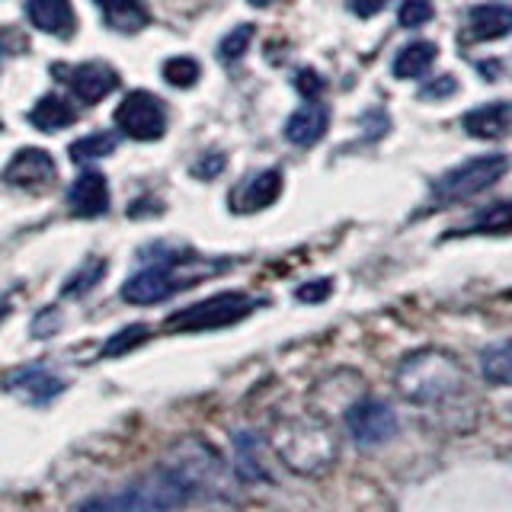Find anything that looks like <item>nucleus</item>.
<instances>
[{
  "instance_id": "nucleus-7",
  "label": "nucleus",
  "mask_w": 512,
  "mask_h": 512,
  "mask_svg": "<svg viewBox=\"0 0 512 512\" xmlns=\"http://www.w3.org/2000/svg\"><path fill=\"white\" fill-rule=\"evenodd\" d=\"M116 122L119 128L135 141H157L167 132V109L148 90H135L128 93L116 109Z\"/></svg>"
},
{
  "instance_id": "nucleus-20",
  "label": "nucleus",
  "mask_w": 512,
  "mask_h": 512,
  "mask_svg": "<svg viewBox=\"0 0 512 512\" xmlns=\"http://www.w3.org/2000/svg\"><path fill=\"white\" fill-rule=\"evenodd\" d=\"M439 58V48L436 42H426V39H416L410 45H404L394 58V77L400 80H413L432 68V61Z\"/></svg>"
},
{
  "instance_id": "nucleus-2",
  "label": "nucleus",
  "mask_w": 512,
  "mask_h": 512,
  "mask_svg": "<svg viewBox=\"0 0 512 512\" xmlns=\"http://www.w3.org/2000/svg\"><path fill=\"white\" fill-rule=\"evenodd\" d=\"M397 391L413 404H445L464 391V368L439 349L416 352L397 368Z\"/></svg>"
},
{
  "instance_id": "nucleus-5",
  "label": "nucleus",
  "mask_w": 512,
  "mask_h": 512,
  "mask_svg": "<svg viewBox=\"0 0 512 512\" xmlns=\"http://www.w3.org/2000/svg\"><path fill=\"white\" fill-rule=\"evenodd\" d=\"M256 308V301L240 295V292H221L215 298H205L192 308L176 311L167 317V330L170 333H199V330H218V327H231L237 320H244Z\"/></svg>"
},
{
  "instance_id": "nucleus-25",
  "label": "nucleus",
  "mask_w": 512,
  "mask_h": 512,
  "mask_svg": "<svg viewBox=\"0 0 512 512\" xmlns=\"http://www.w3.org/2000/svg\"><path fill=\"white\" fill-rule=\"evenodd\" d=\"M144 340H148V327L132 324V327H125V330H119L116 336H112V340L106 343V349H103V356H122V352L135 349Z\"/></svg>"
},
{
  "instance_id": "nucleus-32",
  "label": "nucleus",
  "mask_w": 512,
  "mask_h": 512,
  "mask_svg": "<svg viewBox=\"0 0 512 512\" xmlns=\"http://www.w3.org/2000/svg\"><path fill=\"white\" fill-rule=\"evenodd\" d=\"M388 0H349V10L359 16V20H368V16H375L384 10Z\"/></svg>"
},
{
  "instance_id": "nucleus-8",
  "label": "nucleus",
  "mask_w": 512,
  "mask_h": 512,
  "mask_svg": "<svg viewBox=\"0 0 512 512\" xmlns=\"http://www.w3.org/2000/svg\"><path fill=\"white\" fill-rule=\"evenodd\" d=\"M346 429H349L352 442L381 445L397 432V416L384 400L362 397V400H352L346 407Z\"/></svg>"
},
{
  "instance_id": "nucleus-17",
  "label": "nucleus",
  "mask_w": 512,
  "mask_h": 512,
  "mask_svg": "<svg viewBox=\"0 0 512 512\" xmlns=\"http://www.w3.org/2000/svg\"><path fill=\"white\" fill-rule=\"evenodd\" d=\"M512 125V106L509 103H487L477 106L464 116V132L471 138H500Z\"/></svg>"
},
{
  "instance_id": "nucleus-28",
  "label": "nucleus",
  "mask_w": 512,
  "mask_h": 512,
  "mask_svg": "<svg viewBox=\"0 0 512 512\" xmlns=\"http://www.w3.org/2000/svg\"><path fill=\"white\" fill-rule=\"evenodd\" d=\"M295 90L304 96V100H317V96L324 93V77H320L314 68H301L295 74Z\"/></svg>"
},
{
  "instance_id": "nucleus-12",
  "label": "nucleus",
  "mask_w": 512,
  "mask_h": 512,
  "mask_svg": "<svg viewBox=\"0 0 512 512\" xmlns=\"http://www.w3.org/2000/svg\"><path fill=\"white\" fill-rule=\"evenodd\" d=\"M68 205L80 218H96L109 208V183L100 170H84L68 189Z\"/></svg>"
},
{
  "instance_id": "nucleus-23",
  "label": "nucleus",
  "mask_w": 512,
  "mask_h": 512,
  "mask_svg": "<svg viewBox=\"0 0 512 512\" xmlns=\"http://www.w3.org/2000/svg\"><path fill=\"white\" fill-rule=\"evenodd\" d=\"M199 61L196 58H186V55H180V58H170L167 64H164V80L170 87H180V90H186V87H192L199 80Z\"/></svg>"
},
{
  "instance_id": "nucleus-10",
  "label": "nucleus",
  "mask_w": 512,
  "mask_h": 512,
  "mask_svg": "<svg viewBox=\"0 0 512 512\" xmlns=\"http://www.w3.org/2000/svg\"><path fill=\"white\" fill-rule=\"evenodd\" d=\"M282 192V170H260L253 173L250 180H244L240 186H234L231 192V212L237 215H253V212H263L272 202L279 199Z\"/></svg>"
},
{
  "instance_id": "nucleus-18",
  "label": "nucleus",
  "mask_w": 512,
  "mask_h": 512,
  "mask_svg": "<svg viewBox=\"0 0 512 512\" xmlns=\"http://www.w3.org/2000/svg\"><path fill=\"white\" fill-rule=\"evenodd\" d=\"M93 4L103 10L106 26L116 29V32H125V36L141 32L151 20L148 10L141 7V0H93Z\"/></svg>"
},
{
  "instance_id": "nucleus-9",
  "label": "nucleus",
  "mask_w": 512,
  "mask_h": 512,
  "mask_svg": "<svg viewBox=\"0 0 512 512\" xmlns=\"http://www.w3.org/2000/svg\"><path fill=\"white\" fill-rule=\"evenodd\" d=\"M52 77L71 87L84 106H96L119 87V74L109 64H52Z\"/></svg>"
},
{
  "instance_id": "nucleus-13",
  "label": "nucleus",
  "mask_w": 512,
  "mask_h": 512,
  "mask_svg": "<svg viewBox=\"0 0 512 512\" xmlns=\"http://www.w3.org/2000/svg\"><path fill=\"white\" fill-rule=\"evenodd\" d=\"M512 32V7L506 4H480L471 10L468 26H464V42H493Z\"/></svg>"
},
{
  "instance_id": "nucleus-6",
  "label": "nucleus",
  "mask_w": 512,
  "mask_h": 512,
  "mask_svg": "<svg viewBox=\"0 0 512 512\" xmlns=\"http://www.w3.org/2000/svg\"><path fill=\"white\" fill-rule=\"evenodd\" d=\"M144 253L157 256V263L135 272V276L122 285V298L128 304H157V301L170 298L173 292H180L183 285H192L189 279H176V272H173V266L183 260V253H170L164 247L144 250Z\"/></svg>"
},
{
  "instance_id": "nucleus-26",
  "label": "nucleus",
  "mask_w": 512,
  "mask_h": 512,
  "mask_svg": "<svg viewBox=\"0 0 512 512\" xmlns=\"http://www.w3.org/2000/svg\"><path fill=\"white\" fill-rule=\"evenodd\" d=\"M432 13H436V10H432L429 0H404V4H400V10H397V20H400V26L416 29V26L429 23Z\"/></svg>"
},
{
  "instance_id": "nucleus-1",
  "label": "nucleus",
  "mask_w": 512,
  "mask_h": 512,
  "mask_svg": "<svg viewBox=\"0 0 512 512\" xmlns=\"http://www.w3.org/2000/svg\"><path fill=\"white\" fill-rule=\"evenodd\" d=\"M234 480L224 458L202 439H186L119 493L93 496L74 512H173L199 496H231Z\"/></svg>"
},
{
  "instance_id": "nucleus-11",
  "label": "nucleus",
  "mask_w": 512,
  "mask_h": 512,
  "mask_svg": "<svg viewBox=\"0 0 512 512\" xmlns=\"http://www.w3.org/2000/svg\"><path fill=\"white\" fill-rule=\"evenodd\" d=\"M52 176H55V160L42 148L16 151L4 170V180L16 189H42L45 183H52Z\"/></svg>"
},
{
  "instance_id": "nucleus-21",
  "label": "nucleus",
  "mask_w": 512,
  "mask_h": 512,
  "mask_svg": "<svg viewBox=\"0 0 512 512\" xmlns=\"http://www.w3.org/2000/svg\"><path fill=\"white\" fill-rule=\"evenodd\" d=\"M112 151H116V135H109V132H93L87 138L71 141V160H77V164H87V160L106 157Z\"/></svg>"
},
{
  "instance_id": "nucleus-14",
  "label": "nucleus",
  "mask_w": 512,
  "mask_h": 512,
  "mask_svg": "<svg viewBox=\"0 0 512 512\" xmlns=\"http://www.w3.org/2000/svg\"><path fill=\"white\" fill-rule=\"evenodd\" d=\"M26 13H29V23L48 32V36L71 39L77 29V16H74L71 0H29Z\"/></svg>"
},
{
  "instance_id": "nucleus-33",
  "label": "nucleus",
  "mask_w": 512,
  "mask_h": 512,
  "mask_svg": "<svg viewBox=\"0 0 512 512\" xmlns=\"http://www.w3.org/2000/svg\"><path fill=\"white\" fill-rule=\"evenodd\" d=\"M250 4H253V7H269L272 0H250Z\"/></svg>"
},
{
  "instance_id": "nucleus-27",
  "label": "nucleus",
  "mask_w": 512,
  "mask_h": 512,
  "mask_svg": "<svg viewBox=\"0 0 512 512\" xmlns=\"http://www.w3.org/2000/svg\"><path fill=\"white\" fill-rule=\"evenodd\" d=\"M103 272H106V260H93L90 266H84L77 272V276L64 285V295H80V292H90V288L103 279Z\"/></svg>"
},
{
  "instance_id": "nucleus-16",
  "label": "nucleus",
  "mask_w": 512,
  "mask_h": 512,
  "mask_svg": "<svg viewBox=\"0 0 512 512\" xmlns=\"http://www.w3.org/2000/svg\"><path fill=\"white\" fill-rule=\"evenodd\" d=\"M330 128V112L324 106H304L292 119L285 122V138L298 144V148H311Z\"/></svg>"
},
{
  "instance_id": "nucleus-24",
  "label": "nucleus",
  "mask_w": 512,
  "mask_h": 512,
  "mask_svg": "<svg viewBox=\"0 0 512 512\" xmlns=\"http://www.w3.org/2000/svg\"><path fill=\"white\" fill-rule=\"evenodd\" d=\"M250 39H253V26H250V23L237 26L234 32H228V36L221 39V45H218V58H221V61H237V58L250 48Z\"/></svg>"
},
{
  "instance_id": "nucleus-31",
  "label": "nucleus",
  "mask_w": 512,
  "mask_h": 512,
  "mask_svg": "<svg viewBox=\"0 0 512 512\" xmlns=\"http://www.w3.org/2000/svg\"><path fill=\"white\" fill-rule=\"evenodd\" d=\"M330 292H333V282L330 279H317V282H308V285L298 288V301L314 304V301H324Z\"/></svg>"
},
{
  "instance_id": "nucleus-29",
  "label": "nucleus",
  "mask_w": 512,
  "mask_h": 512,
  "mask_svg": "<svg viewBox=\"0 0 512 512\" xmlns=\"http://www.w3.org/2000/svg\"><path fill=\"white\" fill-rule=\"evenodd\" d=\"M224 170V154L221 151H208L196 160V167H192V176H199V180H215V176Z\"/></svg>"
},
{
  "instance_id": "nucleus-15",
  "label": "nucleus",
  "mask_w": 512,
  "mask_h": 512,
  "mask_svg": "<svg viewBox=\"0 0 512 512\" xmlns=\"http://www.w3.org/2000/svg\"><path fill=\"white\" fill-rule=\"evenodd\" d=\"M4 388L20 391L26 400H32V404H48L55 394L64 391V381L55 378L52 372H45V368H20V372H13L4 381Z\"/></svg>"
},
{
  "instance_id": "nucleus-22",
  "label": "nucleus",
  "mask_w": 512,
  "mask_h": 512,
  "mask_svg": "<svg viewBox=\"0 0 512 512\" xmlns=\"http://www.w3.org/2000/svg\"><path fill=\"white\" fill-rule=\"evenodd\" d=\"M471 231L480 234H500V231H512V205L500 202V205H490L487 212H480L471 224Z\"/></svg>"
},
{
  "instance_id": "nucleus-19",
  "label": "nucleus",
  "mask_w": 512,
  "mask_h": 512,
  "mask_svg": "<svg viewBox=\"0 0 512 512\" xmlns=\"http://www.w3.org/2000/svg\"><path fill=\"white\" fill-rule=\"evenodd\" d=\"M29 122L39 128V132H61V128H71L77 122V109L58 93H48L32 106Z\"/></svg>"
},
{
  "instance_id": "nucleus-30",
  "label": "nucleus",
  "mask_w": 512,
  "mask_h": 512,
  "mask_svg": "<svg viewBox=\"0 0 512 512\" xmlns=\"http://www.w3.org/2000/svg\"><path fill=\"white\" fill-rule=\"evenodd\" d=\"M455 90H458V80L452 74H442L436 80H429L420 93H423V100H445V96H452Z\"/></svg>"
},
{
  "instance_id": "nucleus-4",
  "label": "nucleus",
  "mask_w": 512,
  "mask_h": 512,
  "mask_svg": "<svg viewBox=\"0 0 512 512\" xmlns=\"http://www.w3.org/2000/svg\"><path fill=\"white\" fill-rule=\"evenodd\" d=\"M509 167V157L503 154H484V157H474V160H464L461 167L448 170L442 180L432 189L436 196V205H455L477 196V192L490 189L493 183L503 180V173Z\"/></svg>"
},
{
  "instance_id": "nucleus-34",
  "label": "nucleus",
  "mask_w": 512,
  "mask_h": 512,
  "mask_svg": "<svg viewBox=\"0 0 512 512\" xmlns=\"http://www.w3.org/2000/svg\"><path fill=\"white\" fill-rule=\"evenodd\" d=\"M0 42H4V32H0ZM0 52H4V45H0Z\"/></svg>"
},
{
  "instance_id": "nucleus-3",
  "label": "nucleus",
  "mask_w": 512,
  "mask_h": 512,
  "mask_svg": "<svg viewBox=\"0 0 512 512\" xmlns=\"http://www.w3.org/2000/svg\"><path fill=\"white\" fill-rule=\"evenodd\" d=\"M276 455L298 474H320L336 461V439L330 426L317 420H292L272 432Z\"/></svg>"
}]
</instances>
